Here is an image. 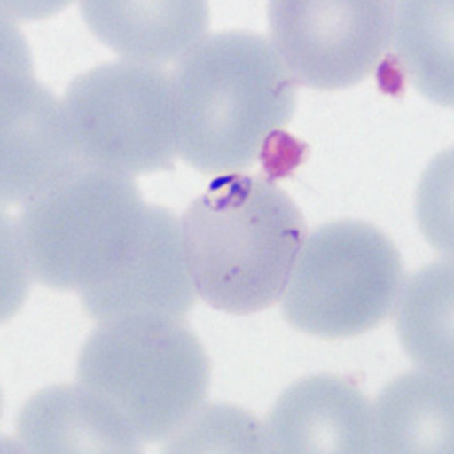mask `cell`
I'll list each match as a JSON object with an SVG mask.
<instances>
[{
	"mask_svg": "<svg viewBox=\"0 0 454 454\" xmlns=\"http://www.w3.org/2000/svg\"><path fill=\"white\" fill-rule=\"evenodd\" d=\"M395 10L393 59L419 94L453 105V2L403 0Z\"/></svg>",
	"mask_w": 454,
	"mask_h": 454,
	"instance_id": "12",
	"label": "cell"
},
{
	"mask_svg": "<svg viewBox=\"0 0 454 454\" xmlns=\"http://www.w3.org/2000/svg\"><path fill=\"white\" fill-rule=\"evenodd\" d=\"M372 451L453 453V383L419 369L391 381L372 408Z\"/></svg>",
	"mask_w": 454,
	"mask_h": 454,
	"instance_id": "11",
	"label": "cell"
},
{
	"mask_svg": "<svg viewBox=\"0 0 454 454\" xmlns=\"http://www.w3.org/2000/svg\"><path fill=\"white\" fill-rule=\"evenodd\" d=\"M151 207L128 176L64 173L37 192L16 231L31 275L53 289L98 286L137 240Z\"/></svg>",
	"mask_w": 454,
	"mask_h": 454,
	"instance_id": "4",
	"label": "cell"
},
{
	"mask_svg": "<svg viewBox=\"0 0 454 454\" xmlns=\"http://www.w3.org/2000/svg\"><path fill=\"white\" fill-rule=\"evenodd\" d=\"M268 451L372 452V408L353 383L317 374L294 383L264 426Z\"/></svg>",
	"mask_w": 454,
	"mask_h": 454,
	"instance_id": "9",
	"label": "cell"
},
{
	"mask_svg": "<svg viewBox=\"0 0 454 454\" xmlns=\"http://www.w3.org/2000/svg\"><path fill=\"white\" fill-rule=\"evenodd\" d=\"M397 333L419 369L453 378V268L439 261L415 274L397 300Z\"/></svg>",
	"mask_w": 454,
	"mask_h": 454,
	"instance_id": "13",
	"label": "cell"
},
{
	"mask_svg": "<svg viewBox=\"0 0 454 454\" xmlns=\"http://www.w3.org/2000/svg\"><path fill=\"white\" fill-rule=\"evenodd\" d=\"M177 150L200 172L243 173L275 151L297 83L270 39L226 31L202 39L172 79Z\"/></svg>",
	"mask_w": 454,
	"mask_h": 454,
	"instance_id": "1",
	"label": "cell"
},
{
	"mask_svg": "<svg viewBox=\"0 0 454 454\" xmlns=\"http://www.w3.org/2000/svg\"><path fill=\"white\" fill-rule=\"evenodd\" d=\"M20 445L32 453H135L137 435L105 400L81 383L32 396L18 419Z\"/></svg>",
	"mask_w": 454,
	"mask_h": 454,
	"instance_id": "10",
	"label": "cell"
},
{
	"mask_svg": "<svg viewBox=\"0 0 454 454\" xmlns=\"http://www.w3.org/2000/svg\"><path fill=\"white\" fill-rule=\"evenodd\" d=\"M395 10L391 0H274L270 41L297 84L348 89L391 49Z\"/></svg>",
	"mask_w": 454,
	"mask_h": 454,
	"instance_id": "6",
	"label": "cell"
},
{
	"mask_svg": "<svg viewBox=\"0 0 454 454\" xmlns=\"http://www.w3.org/2000/svg\"><path fill=\"white\" fill-rule=\"evenodd\" d=\"M81 294L85 311L98 323L139 314L184 319L198 294L181 222L166 209L152 206L138 239L116 270Z\"/></svg>",
	"mask_w": 454,
	"mask_h": 454,
	"instance_id": "8",
	"label": "cell"
},
{
	"mask_svg": "<svg viewBox=\"0 0 454 454\" xmlns=\"http://www.w3.org/2000/svg\"><path fill=\"white\" fill-rule=\"evenodd\" d=\"M79 383L142 442L172 438L204 404L210 364L184 319L139 314L99 322L79 355Z\"/></svg>",
	"mask_w": 454,
	"mask_h": 454,
	"instance_id": "3",
	"label": "cell"
},
{
	"mask_svg": "<svg viewBox=\"0 0 454 454\" xmlns=\"http://www.w3.org/2000/svg\"><path fill=\"white\" fill-rule=\"evenodd\" d=\"M166 452L262 453L268 451L264 426L241 408L227 404L202 405L168 440Z\"/></svg>",
	"mask_w": 454,
	"mask_h": 454,
	"instance_id": "15",
	"label": "cell"
},
{
	"mask_svg": "<svg viewBox=\"0 0 454 454\" xmlns=\"http://www.w3.org/2000/svg\"><path fill=\"white\" fill-rule=\"evenodd\" d=\"M181 230L198 296L234 315L262 311L283 297L306 238L303 215L287 192L243 173L215 178Z\"/></svg>",
	"mask_w": 454,
	"mask_h": 454,
	"instance_id": "2",
	"label": "cell"
},
{
	"mask_svg": "<svg viewBox=\"0 0 454 454\" xmlns=\"http://www.w3.org/2000/svg\"><path fill=\"white\" fill-rule=\"evenodd\" d=\"M105 126L77 145L97 164L124 176L160 172L177 150L174 86L156 66H113L106 74Z\"/></svg>",
	"mask_w": 454,
	"mask_h": 454,
	"instance_id": "7",
	"label": "cell"
},
{
	"mask_svg": "<svg viewBox=\"0 0 454 454\" xmlns=\"http://www.w3.org/2000/svg\"><path fill=\"white\" fill-rule=\"evenodd\" d=\"M403 286L402 257L387 236L369 223L332 222L305 238L282 313L303 333L354 337L390 315Z\"/></svg>",
	"mask_w": 454,
	"mask_h": 454,
	"instance_id": "5",
	"label": "cell"
},
{
	"mask_svg": "<svg viewBox=\"0 0 454 454\" xmlns=\"http://www.w3.org/2000/svg\"><path fill=\"white\" fill-rule=\"evenodd\" d=\"M113 42L133 62L155 66L184 56L201 40L209 10L200 2L126 3L113 12Z\"/></svg>",
	"mask_w": 454,
	"mask_h": 454,
	"instance_id": "14",
	"label": "cell"
}]
</instances>
